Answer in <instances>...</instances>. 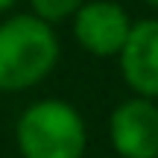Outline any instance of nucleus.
Listing matches in <instances>:
<instances>
[{"label":"nucleus","mask_w":158,"mask_h":158,"mask_svg":"<svg viewBox=\"0 0 158 158\" xmlns=\"http://www.w3.org/2000/svg\"><path fill=\"white\" fill-rule=\"evenodd\" d=\"M56 29L35 15L0 23V91H27L44 82L59 62Z\"/></svg>","instance_id":"f257e3e1"},{"label":"nucleus","mask_w":158,"mask_h":158,"mask_svg":"<svg viewBox=\"0 0 158 158\" xmlns=\"http://www.w3.org/2000/svg\"><path fill=\"white\" fill-rule=\"evenodd\" d=\"M15 143L21 158H82L88 132L70 102L38 100L18 117Z\"/></svg>","instance_id":"f03ea898"},{"label":"nucleus","mask_w":158,"mask_h":158,"mask_svg":"<svg viewBox=\"0 0 158 158\" xmlns=\"http://www.w3.org/2000/svg\"><path fill=\"white\" fill-rule=\"evenodd\" d=\"M132 32V18L114 0H85L73 15V35L82 50L97 59L120 56Z\"/></svg>","instance_id":"7ed1b4c3"},{"label":"nucleus","mask_w":158,"mask_h":158,"mask_svg":"<svg viewBox=\"0 0 158 158\" xmlns=\"http://www.w3.org/2000/svg\"><path fill=\"white\" fill-rule=\"evenodd\" d=\"M108 138L120 158H158V106L132 97L108 117Z\"/></svg>","instance_id":"20e7f679"},{"label":"nucleus","mask_w":158,"mask_h":158,"mask_svg":"<svg viewBox=\"0 0 158 158\" xmlns=\"http://www.w3.org/2000/svg\"><path fill=\"white\" fill-rule=\"evenodd\" d=\"M117 59L126 85L143 100H158V18L132 23Z\"/></svg>","instance_id":"39448f33"},{"label":"nucleus","mask_w":158,"mask_h":158,"mask_svg":"<svg viewBox=\"0 0 158 158\" xmlns=\"http://www.w3.org/2000/svg\"><path fill=\"white\" fill-rule=\"evenodd\" d=\"M29 3H32V15L53 27V23L76 15V12L82 9L85 0H29Z\"/></svg>","instance_id":"423d86ee"},{"label":"nucleus","mask_w":158,"mask_h":158,"mask_svg":"<svg viewBox=\"0 0 158 158\" xmlns=\"http://www.w3.org/2000/svg\"><path fill=\"white\" fill-rule=\"evenodd\" d=\"M12 3H15V0H0V12H6V9H9Z\"/></svg>","instance_id":"0eeeda50"},{"label":"nucleus","mask_w":158,"mask_h":158,"mask_svg":"<svg viewBox=\"0 0 158 158\" xmlns=\"http://www.w3.org/2000/svg\"><path fill=\"white\" fill-rule=\"evenodd\" d=\"M143 3H149V6H155V9H158V0H143Z\"/></svg>","instance_id":"6e6552de"}]
</instances>
